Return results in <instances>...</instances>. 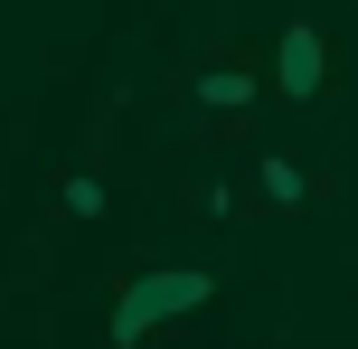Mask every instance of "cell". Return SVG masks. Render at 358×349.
<instances>
[{
  "label": "cell",
  "mask_w": 358,
  "mask_h": 349,
  "mask_svg": "<svg viewBox=\"0 0 358 349\" xmlns=\"http://www.w3.org/2000/svg\"><path fill=\"white\" fill-rule=\"evenodd\" d=\"M208 293H217V274H208V264H161V274H132V283H123V302H113L104 349H142V340H161L170 321L208 312Z\"/></svg>",
  "instance_id": "cell-1"
},
{
  "label": "cell",
  "mask_w": 358,
  "mask_h": 349,
  "mask_svg": "<svg viewBox=\"0 0 358 349\" xmlns=\"http://www.w3.org/2000/svg\"><path fill=\"white\" fill-rule=\"evenodd\" d=\"M321 85H330V38L311 29V19H292L283 48H273V94H283V104H321Z\"/></svg>",
  "instance_id": "cell-2"
},
{
  "label": "cell",
  "mask_w": 358,
  "mask_h": 349,
  "mask_svg": "<svg viewBox=\"0 0 358 349\" xmlns=\"http://www.w3.org/2000/svg\"><path fill=\"white\" fill-rule=\"evenodd\" d=\"M198 104H208V113H245L255 104V66H236V57H217V66H198Z\"/></svg>",
  "instance_id": "cell-3"
},
{
  "label": "cell",
  "mask_w": 358,
  "mask_h": 349,
  "mask_svg": "<svg viewBox=\"0 0 358 349\" xmlns=\"http://www.w3.org/2000/svg\"><path fill=\"white\" fill-rule=\"evenodd\" d=\"M255 189H264V208H283V218H292V208H311V189H321V180H311L302 161H283V151H264V161H255Z\"/></svg>",
  "instance_id": "cell-4"
},
{
  "label": "cell",
  "mask_w": 358,
  "mask_h": 349,
  "mask_svg": "<svg viewBox=\"0 0 358 349\" xmlns=\"http://www.w3.org/2000/svg\"><path fill=\"white\" fill-rule=\"evenodd\" d=\"M57 208H66V218H104V180H94V170H66V189H57Z\"/></svg>",
  "instance_id": "cell-5"
}]
</instances>
